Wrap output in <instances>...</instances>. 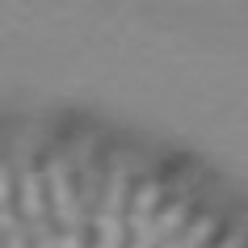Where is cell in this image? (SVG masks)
I'll return each mask as SVG.
<instances>
[{
  "mask_svg": "<svg viewBox=\"0 0 248 248\" xmlns=\"http://www.w3.org/2000/svg\"><path fill=\"white\" fill-rule=\"evenodd\" d=\"M21 215H26L30 223H42V181L38 172H21Z\"/></svg>",
  "mask_w": 248,
  "mask_h": 248,
  "instance_id": "cell-4",
  "label": "cell"
},
{
  "mask_svg": "<svg viewBox=\"0 0 248 248\" xmlns=\"http://www.w3.org/2000/svg\"><path fill=\"white\" fill-rule=\"evenodd\" d=\"M0 210H9V172L0 164Z\"/></svg>",
  "mask_w": 248,
  "mask_h": 248,
  "instance_id": "cell-6",
  "label": "cell"
},
{
  "mask_svg": "<svg viewBox=\"0 0 248 248\" xmlns=\"http://www.w3.org/2000/svg\"><path fill=\"white\" fill-rule=\"evenodd\" d=\"M156 198H160V185H139L135 194V210H131V232H135V244L131 248H156V235H152V210H156Z\"/></svg>",
  "mask_w": 248,
  "mask_h": 248,
  "instance_id": "cell-3",
  "label": "cell"
},
{
  "mask_svg": "<svg viewBox=\"0 0 248 248\" xmlns=\"http://www.w3.org/2000/svg\"><path fill=\"white\" fill-rule=\"evenodd\" d=\"M122 198H126V169H118L114 181H109L105 210H101V244L97 248H118L122 244Z\"/></svg>",
  "mask_w": 248,
  "mask_h": 248,
  "instance_id": "cell-2",
  "label": "cell"
},
{
  "mask_svg": "<svg viewBox=\"0 0 248 248\" xmlns=\"http://www.w3.org/2000/svg\"><path fill=\"white\" fill-rule=\"evenodd\" d=\"M46 181H51L55 215H59V223L67 227V244L63 248H76V240H80V210H76V189H72V181H67V164L63 160H51Z\"/></svg>",
  "mask_w": 248,
  "mask_h": 248,
  "instance_id": "cell-1",
  "label": "cell"
},
{
  "mask_svg": "<svg viewBox=\"0 0 248 248\" xmlns=\"http://www.w3.org/2000/svg\"><path fill=\"white\" fill-rule=\"evenodd\" d=\"M215 227H219V223H215V215H202V219H198L185 235H172L164 248H206L210 235H215Z\"/></svg>",
  "mask_w": 248,
  "mask_h": 248,
  "instance_id": "cell-5",
  "label": "cell"
}]
</instances>
